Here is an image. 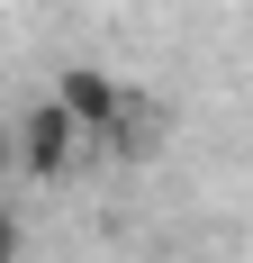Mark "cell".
Wrapping results in <instances>:
<instances>
[{"label": "cell", "mask_w": 253, "mask_h": 263, "mask_svg": "<svg viewBox=\"0 0 253 263\" xmlns=\"http://www.w3.org/2000/svg\"><path fill=\"white\" fill-rule=\"evenodd\" d=\"M73 145H81V109H73V100H54V109L27 118V163H36V173H54Z\"/></svg>", "instance_id": "1"}, {"label": "cell", "mask_w": 253, "mask_h": 263, "mask_svg": "<svg viewBox=\"0 0 253 263\" xmlns=\"http://www.w3.org/2000/svg\"><path fill=\"white\" fill-rule=\"evenodd\" d=\"M9 254H18V227H9V218H0V263H9Z\"/></svg>", "instance_id": "2"}]
</instances>
